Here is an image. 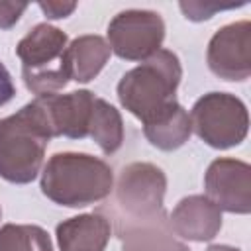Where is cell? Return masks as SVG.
Wrapping results in <instances>:
<instances>
[{"instance_id":"277c9868","label":"cell","mask_w":251,"mask_h":251,"mask_svg":"<svg viewBox=\"0 0 251 251\" xmlns=\"http://www.w3.org/2000/svg\"><path fill=\"white\" fill-rule=\"evenodd\" d=\"M69 37L51 24L33 25L16 45L25 88L35 96L55 94L71 80L65 51Z\"/></svg>"},{"instance_id":"3957f363","label":"cell","mask_w":251,"mask_h":251,"mask_svg":"<svg viewBox=\"0 0 251 251\" xmlns=\"http://www.w3.org/2000/svg\"><path fill=\"white\" fill-rule=\"evenodd\" d=\"M180 78L182 67L176 53L159 49L122 76L116 88L118 100L131 116L145 124L176 102Z\"/></svg>"},{"instance_id":"9c48e42d","label":"cell","mask_w":251,"mask_h":251,"mask_svg":"<svg viewBox=\"0 0 251 251\" xmlns=\"http://www.w3.org/2000/svg\"><path fill=\"white\" fill-rule=\"evenodd\" d=\"M204 190L220 210L229 214L251 212V167L233 157L214 159L204 175Z\"/></svg>"},{"instance_id":"9a60e30c","label":"cell","mask_w":251,"mask_h":251,"mask_svg":"<svg viewBox=\"0 0 251 251\" xmlns=\"http://www.w3.org/2000/svg\"><path fill=\"white\" fill-rule=\"evenodd\" d=\"M192 133V124L188 112L173 102L165 112L143 124V135L147 141L161 151H175L182 147Z\"/></svg>"},{"instance_id":"ffe728a7","label":"cell","mask_w":251,"mask_h":251,"mask_svg":"<svg viewBox=\"0 0 251 251\" xmlns=\"http://www.w3.org/2000/svg\"><path fill=\"white\" fill-rule=\"evenodd\" d=\"M41 8V12L49 18V20H63L67 16H71L76 8V2H61V0H49V2H39L37 4Z\"/></svg>"},{"instance_id":"4fadbf2b","label":"cell","mask_w":251,"mask_h":251,"mask_svg":"<svg viewBox=\"0 0 251 251\" xmlns=\"http://www.w3.org/2000/svg\"><path fill=\"white\" fill-rule=\"evenodd\" d=\"M110 55L112 49L108 41L100 35H80L73 39L65 51V61L71 80L75 82L94 80L108 63Z\"/></svg>"},{"instance_id":"e0dca14e","label":"cell","mask_w":251,"mask_h":251,"mask_svg":"<svg viewBox=\"0 0 251 251\" xmlns=\"http://www.w3.org/2000/svg\"><path fill=\"white\" fill-rule=\"evenodd\" d=\"M0 251H55L49 233L33 224H4Z\"/></svg>"},{"instance_id":"8fae6325","label":"cell","mask_w":251,"mask_h":251,"mask_svg":"<svg viewBox=\"0 0 251 251\" xmlns=\"http://www.w3.org/2000/svg\"><path fill=\"white\" fill-rule=\"evenodd\" d=\"M171 231L188 241H212L222 229V210L204 194L184 196L171 212Z\"/></svg>"},{"instance_id":"7402d4cb","label":"cell","mask_w":251,"mask_h":251,"mask_svg":"<svg viewBox=\"0 0 251 251\" xmlns=\"http://www.w3.org/2000/svg\"><path fill=\"white\" fill-rule=\"evenodd\" d=\"M206 251H241V249L231 247V245H210Z\"/></svg>"},{"instance_id":"2e32d148","label":"cell","mask_w":251,"mask_h":251,"mask_svg":"<svg viewBox=\"0 0 251 251\" xmlns=\"http://www.w3.org/2000/svg\"><path fill=\"white\" fill-rule=\"evenodd\" d=\"M88 135L96 141L104 155L116 153L124 143V122L120 110H116L110 102L96 98L92 106Z\"/></svg>"},{"instance_id":"7c38bea8","label":"cell","mask_w":251,"mask_h":251,"mask_svg":"<svg viewBox=\"0 0 251 251\" xmlns=\"http://www.w3.org/2000/svg\"><path fill=\"white\" fill-rule=\"evenodd\" d=\"M55 235L61 251H104L112 235V224L98 212L78 214L61 222Z\"/></svg>"},{"instance_id":"ac0fdd59","label":"cell","mask_w":251,"mask_h":251,"mask_svg":"<svg viewBox=\"0 0 251 251\" xmlns=\"http://www.w3.org/2000/svg\"><path fill=\"white\" fill-rule=\"evenodd\" d=\"M233 6H216V4H202V2H180V10L184 12V16L192 22H202L214 16V12L218 10H227Z\"/></svg>"},{"instance_id":"6da1fadb","label":"cell","mask_w":251,"mask_h":251,"mask_svg":"<svg viewBox=\"0 0 251 251\" xmlns=\"http://www.w3.org/2000/svg\"><path fill=\"white\" fill-rule=\"evenodd\" d=\"M53 139L45 110L37 98L0 120V176L14 184L31 182L43 167Z\"/></svg>"},{"instance_id":"603a6c76","label":"cell","mask_w":251,"mask_h":251,"mask_svg":"<svg viewBox=\"0 0 251 251\" xmlns=\"http://www.w3.org/2000/svg\"><path fill=\"white\" fill-rule=\"evenodd\" d=\"M0 220H2V206H0Z\"/></svg>"},{"instance_id":"44dd1931","label":"cell","mask_w":251,"mask_h":251,"mask_svg":"<svg viewBox=\"0 0 251 251\" xmlns=\"http://www.w3.org/2000/svg\"><path fill=\"white\" fill-rule=\"evenodd\" d=\"M14 96H16L14 80H12L10 73H8V69L0 63V106H6Z\"/></svg>"},{"instance_id":"7a4b0ae2","label":"cell","mask_w":251,"mask_h":251,"mask_svg":"<svg viewBox=\"0 0 251 251\" xmlns=\"http://www.w3.org/2000/svg\"><path fill=\"white\" fill-rule=\"evenodd\" d=\"M41 192L55 204L84 208L108 198L114 190L112 167L88 153H55L41 171Z\"/></svg>"},{"instance_id":"ba28073f","label":"cell","mask_w":251,"mask_h":251,"mask_svg":"<svg viewBox=\"0 0 251 251\" xmlns=\"http://www.w3.org/2000/svg\"><path fill=\"white\" fill-rule=\"evenodd\" d=\"M206 61L218 78L247 80L251 75V22L241 20L220 27L208 43Z\"/></svg>"},{"instance_id":"5bb4252c","label":"cell","mask_w":251,"mask_h":251,"mask_svg":"<svg viewBox=\"0 0 251 251\" xmlns=\"http://www.w3.org/2000/svg\"><path fill=\"white\" fill-rule=\"evenodd\" d=\"M122 251H190L173 237L165 212L151 220L127 222L122 231Z\"/></svg>"},{"instance_id":"52a82bcc","label":"cell","mask_w":251,"mask_h":251,"mask_svg":"<svg viewBox=\"0 0 251 251\" xmlns=\"http://www.w3.org/2000/svg\"><path fill=\"white\" fill-rule=\"evenodd\" d=\"M165 22L153 10H122L108 24V45L126 61H145L161 49Z\"/></svg>"},{"instance_id":"30bf717a","label":"cell","mask_w":251,"mask_h":251,"mask_svg":"<svg viewBox=\"0 0 251 251\" xmlns=\"http://www.w3.org/2000/svg\"><path fill=\"white\" fill-rule=\"evenodd\" d=\"M47 116L53 137L84 139L88 137V126L96 96L90 90H73L69 94H45L35 96Z\"/></svg>"},{"instance_id":"5b68a950","label":"cell","mask_w":251,"mask_h":251,"mask_svg":"<svg viewBox=\"0 0 251 251\" xmlns=\"http://www.w3.org/2000/svg\"><path fill=\"white\" fill-rule=\"evenodd\" d=\"M194 133L214 149L239 145L249 131L247 106L229 92H208L200 96L190 112Z\"/></svg>"},{"instance_id":"d6986e66","label":"cell","mask_w":251,"mask_h":251,"mask_svg":"<svg viewBox=\"0 0 251 251\" xmlns=\"http://www.w3.org/2000/svg\"><path fill=\"white\" fill-rule=\"evenodd\" d=\"M27 10L25 2H0V29H10Z\"/></svg>"},{"instance_id":"8992f818","label":"cell","mask_w":251,"mask_h":251,"mask_svg":"<svg viewBox=\"0 0 251 251\" xmlns=\"http://www.w3.org/2000/svg\"><path fill=\"white\" fill-rule=\"evenodd\" d=\"M167 176L153 163H129L116 182V204L127 222L151 220L163 214Z\"/></svg>"}]
</instances>
